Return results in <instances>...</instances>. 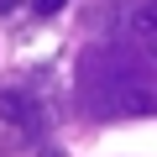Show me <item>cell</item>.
<instances>
[{
  "mask_svg": "<svg viewBox=\"0 0 157 157\" xmlns=\"http://www.w3.org/2000/svg\"><path fill=\"white\" fill-rule=\"evenodd\" d=\"M37 157H63V147H42V152H37Z\"/></svg>",
  "mask_w": 157,
  "mask_h": 157,
  "instance_id": "277c9868",
  "label": "cell"
},
{
  "mask_svg": "<svg viewBox=\"0 0 157 157\" xmlns=\"http://www.w3.org/2000/svg\"><path fill=\"white\" fill-rule=\"evenodd\" d=\"M63 6H68V0H37V11H42V16H52V11H63Z\"/></svg>",
  "mask_w": 157,
  "mask_h": 157,
  "instance_id": "3957f363",
  "label": "cell"
},
{
  "mask_svg": "<svg viewBox=\"0 0 157 157\" xmlns=\"http://www.w3.org/2000/svg\"><path fill=\"white\" fill-rule=\"evenodd\" d=\"M0 115H6L11 126H37V115H42V105L26 94V89H0Z\"/></svg>",
  "mask_w": 157,
  "mask_h": 157,
  "instance_id": "6da1fadb",
  "label": "cell"
},
{
  "mask_svg": "<svg viewBox=\"0 0 157 157\" xmlns=\"http://www.w3.org/2000/svg\"><path fill=\"white\" fill-rule=\"evenodd\" d=\"M126 32H131V37H141V42H152V37H157V0H136V6L126 11Z\"/></svg>",
  "mask_w": 157,
  "mask_h": 157,
  "instance_id": "7a4b0ae2",
  "label": "cell"
}]
</instances>
